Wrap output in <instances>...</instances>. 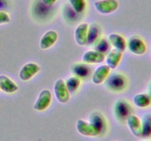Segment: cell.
Listing matches in <instances>:
<instances>
[{"mask_svg":"<svg viewBox=\"0 0 151 141\" xmlns=\"http://www.w3.org/2000/svg\"><path fill=\"white\" fill-rule=\"evenodd\" d=\"M105 82L106 88L113 92H121L124 90L128 85L126 77L122 73L116 72L109 73Z\"/></svg>","mask_w":151,"mask_h":141,"instance_id":"cell-1","label":"cell"},{"mask_svg":"<svg viewBox=\"0 0 151 141\" xmlns=\"http://www.w3.org/2000/svg\"><path fill=\"white\" fill-rule=\"evenodd\" d=\"M94 8L100 14L109 15L114 13L119 8L117 0H99L94 2Z\"/></svg>","mask_w":151,"mask_h":141,"instance_id":"cell-2","label":"cell"},{"mask_svg":"<svg viewBox=\"0 0 151 141\" xmlns=\"http://www.w3.org/2000/svg\"><path fill=\"white\" fill-rule=\"evenodd\" d=\"M76 129L80 134L84 136L97 137L100 135V130L92 123L83 119L78 120Z\"/></svg>","mask_w":151,"mask_h":141,"instance_id":"cell-3","label":"cell"},{"mask_svg":"<svg viewBox=\"0 0 151 141\" xmlns=\"http://www.w3.org/2000/svg\"><path fill=\"white\" fill-rule=\"evenodd\" d=\"M127 47L131 53L136 55H142L147 51V46L140 37L134 35L127 41Z\"/></svg>","mask_w":151,"mask_h":141,"instance_id":"cell-4","label":"cell"},{"mask_svg":"<svg viewBox=\"0 0 151 141\" xmlns=\"http://www.w3.org/2000/svg\"><path fill=\"white\" fill-rule=\"evenodd\" d=\"M52 99L51 91L48 89H44L40 92L36 101L34 104L33 108L36 111H44L50 106Z\"/></svg>","mask_w":151,"mask_h":141,"instance_id":"cell-5","label":"cell"},{"mask_svg":"<svg viewBox=\"0 0 151 141\" xmlns=\"http://www.w3.org/2000/svg\"><path fill=\"white\" fill-rule=\"evenodd\" d=\"M132 108L129 103L125 99H119L115 102L114 114L117 119L120 120H126L127 117L130 115Z\"/></svg>","mask_w":151,"mask_h":141,"instance_id":"cell-6","label":"cell"},{"mask_svg":"<svg viewBox=\"0 0 151 141\" xmlns=\"http://www.w3.org/2000/svg\"><path fill=\"white\" fill-rule=\"evenodd\" d=\"M54 93L59 102L65 104L70 99V93L63 79H59L56 81L54 85Z\"/></svg>","mask_w":151,"mask_h":141,"instance_id":"cell-7","label":"cell"},{"mask_svg":"<svg viewBox=\"0 0 151 141\" xmlns=\"http://www.w3.org/2000/svg\"><path fill=\"white\" fill-rule=\"evenodd\" d=\"M41 70V67L35 63H28L21 68L19 71V78L21 80H29L35 76Z\"/></svg>","mask_w":151,"mask_h":141,"instance_id":"cell-8","label":"cell"},{"mask_svg":"<svg viewBox=\"0 0 151 141\" xmlns=\"http://www.w3.org/2000/svg\"><path fill=\"white\" fill-rule=\"evenodd\" d=\"M111 69L107 65H102L97 67L91 76L92 82L95 85H101L109 76Z\"/></svg>","mask_w":151,"mask_h":141,"instance_id":"cell-9","label":"cell"},{"mask_svg":"<svg viewBox=\"0 0 151 141\" xmlns=\"http://www.w3.org/2000/svg\"><path fill=\"white\" fill-rule=\"evenodd\" d=\"M74 76H78L81 79L88 78L91 74V68L84 63H77L72 65L71 68Z\"/></svg>","mask_w":151,"mask_h":141,"instance_id":"cell-10","label":"cell"},{"mask_svg":"<svg viewBox=\"0 0 151 141\" xmlns=\"http://www.w3.org/2000/svg\"><path fill=\"white\" fill-rule=\"evenodd\" d=\"M106 55L95 50L86 51L83 55V62L86 64H99L104 62Z\"/></svg>","mask_w":151,"mask_h":141,"instance_id":"cell-11","label":"cell"},{"mask_svg":"<svg viewBox=\"0 0 151 141\" xmlns=\"http://www.w3.org/2000/svg\"><path fill=\"white\" fill-rule=\"evenodd\" d=\"M58 39V35L55 30H49L44 34L40 41V47L41 49H49L55 45Z\"/></svg>","mask_w":151,"mask_h":141,"instance_id":"cell-12","label":"cell"},{"mask_svg":"<svg viewBox=\"0 0 151 141\" xmlns=\"http://www.w3.org/2000/svg\"><path fill=\"white\" fill-rule=\"evenodd\" d=\"M88 24L87 23H82L77 26L75 31V39L79 46H85L87 44L88 38Z\"/></svg>","mask_w":151,"mask_h":141,"instance_id":"cell-13","label":"cell"},{"mask_svg":"<svg viewBox=\"0 0 151 141\" xmlns=\"http://www.w3.org/2000/svg\"><path fill=\"white\" fill-rule=\"evenodd\" d=\"M126 122L130 130L134 136L137 137H142V123L138 116L135 115H130L127 117Z\"/></svg>","mask_w":151,"mask_h":141,"instance_id":"cell-14","label":"cell"},{"mask_svg":"<svg viewBox=\"0 0 151 141\" xmlns=\"http://www.w3.org/2000/svg\"><path fill=\"white\" fill-rule=\"evenodd\" d=\"M122 51L113 48L111 49L110 51L107 54L106 57V65L111 69H115L120 63L122 57Z\"/></svg>","mask_w":151,"mask_h":141,"instance_id":"cell-15","label":"cell"},{"mask_svg":"<svg viewBox=\"0 0 151 141\" xmlns=\"http://www.w3.org/2000/svg\"><path fill=\"white\" fill-rule=\"evenodd\" d=\"M0 90L6 93H14L19 90V87L13 80L5 75H0Z\"/></svg>","mask_w":151,"mask_h":141,"instance_id":"cell-16","label":"cell"},{"mask_svg":"<svg viewBox=\"0 0 151 141\" xmlns=\"http://www.w3.org/2000/svg\"><path fill=\"white\" fill-rule=\"evenodd\" d=\"M111 46L114 47V48L119 50V51H125L127 48V41L123 36L117 33H111L109 35L108 38Z\"/></svg>","mask_w":151,"mask_h":141,"instance_id":"cell-17","label":"cell"},{"mask_svg":"<svg viewBox=\"0 0 151 141\" xmlns=\"http://www.w3.org/2000/svg\"><path fill=\"white\" fill-rule=\"evenodd\" d=\"M102 30L100 25L97 24H91L88 26V38H87V44L88 45H94L100 38Z\"/></svg>","mask_w":151,"mask_h":141,"instance_id":"cell-18","label":"cell"},{"mask_svg":"<svg viewBox=\"0 0 151 141\" xmlns=\"http://www.w3.org/2000/svg\"><path fill=\"white\" fill-rule=\"evenodd\" d=\"M89 121L100 130V134L104 132L105 129H106V119L101 113H97V112L91 113L89 117Z\"/></svg>","mask_w":151,"mask_h":141,"instance_id":"cell-19","label":"cell"},{"mask_svg":"<svg viewBox=\"0 0 151 141\" xmlns=\"http://www.w3.org/2000/svg\"><path fill=\"white\" fill-rule=\"evenodd\" d=\"M134 103L139 108H146L151 104V95L148 93H138L134 95Z\"/></svg>","mask_w":151,"mask_h":141,"instance_id":"cell-20","label":"cell"},{"mask_svg":"<svg viewBox=\"0 0 151 141\" xmlns=\"http://www.w3.org/2000/svg\"><path fill=\"white\" fill-rule=\"evenodd\" d=\"M142 137H151V115H145L141 120Z\"/></svg>","mask_w":151,"mask_h":141,"instance_id":"cell-21","label":"cell"},{"mask_svg":"<svg viewBox=\"0 0 151 141\" xmlns=\"http://www.w3.org/2000/svg\"><path fill=\"white\" fill-rule=\"evenodd\" d=\"M66 86L69 90V93L73 94L78 90L81 85V79L78 76H72L68 78L65 82Z\"/></svg>","mask_w":151,"mask_h":141,"instance_id":"cell-22","label":"cell"},{"mask_svg":"<svg viewBox=\"0 0 151 141\" xmlns=\"http://www.w3.org/2000/svg\"><path fill=\"white\" fill-rule=\"evenodd\" d=\"M94 50L103 53L105 55L107 54L111 50V44L109 40L106 38H100L94 44Z\"/></svg>","mask_w":151,"mask_h":141,"instance_id":"cell-23","label":"cell"},{"mask_svg":"<svg viewBox=\"0 0 151 141\" xmlns=\"http://www.w3.org/2000/svg\"><path fill=\"white\" fill-rule=\"evenodd\" d=\"M71 7L77 14H81L85 12L87 4L86 0H69Z\"/></svg>","mask_w":151,"mask_h":141,"instance_id":"cell-24","label":"cell"},{"mask_svg":"<svg viewBox=\"0 0 151 141\" xmlns=\"http://www.w3.org/2000/svg\"><path fill=\"white\" fill-rule=\"evenodd\" d=\"M10 21V17L8 13L0 10V25L8 24Z\"/></svg>","mask_w":151,"mask_h":141,"instance_id":"cell-25","label":"cell"},{"mask_svg":"<svg viewBox=\"0 0 151 141\" xmlns=\"http://www.w3.org/2000/svg\"><path fill=\"white\" fill-rule=\"evenodd\" d=\"M42 3L44 5H45L46 7H52V6L54 5L56 2H57L58 0H41Z\"/></svg>","mask_w":151,"mask_h":141,"instance_id":"cell-26","label":"cell"},{"mask_svg":"<svg viewBox=\"0 0 151 141\" xmlns=\"http://www.w3.org/2000/svg\"><path fill=\"white\" fill-rule=\"evenodd\" d=\"M144 141H151L150 140H144Z\"/></svg>","mask_w":151,"mask_h":141,"instance_id":"cell-27","label":"cell"}]
</instances>
